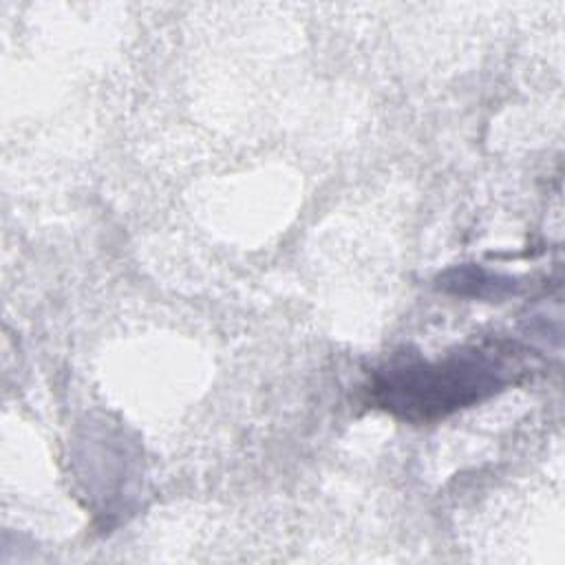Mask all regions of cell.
Listing matches in <instances>:
<instances>
[{
  "label": "cell",
  "instance_id": "1",
  "mask_svg": "<svg viewBox=\"0 0 565 565\" xmlns=\"http://www.w3.org/2000/svg\"><path fill=\"white\" fill-rule=\"evenodd\" d=\"M521 371L503 344L466 347L435 362H395L377 371L371 399L404 419L444 417L470 406L514 380Z\"/></svg>",
  "mask_w": 565,
  "mask_h": 565
}]
</instances>
